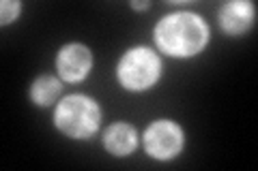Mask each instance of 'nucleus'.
<instances>
[{
  "instance_id": "f257e3e1",
  "label": "nucleus",
  "mask_w": 258,
  "mask_h": 171,
  "mask_svg": "<svg viewBox=\"0 0 258 171\" xmlns=\"http://www.w3.org/2000/svg\"><path fill=\"white\" fill-rule=\"evenodd\" d=\"M209 28L194 13L166 15L155 28V41L161 52L174 58H189L207 45Z\"/></svg>"
},
{
  "instance_id": "f03ea898",
  "label": "nucleus",
  "mask_w": 258,
  "mask_h": 171,
  "mask_svg": "<svg viewBox=\"0 0 258 171\" xmlns=\"http://www.w3.org/2000/svg\"><path fill=\"white\" fill-rule=\"evenodd\" d=\"M99 105L84 94H71L58 103L54 111L56 128L74 139H86L99 128Z\"/></svg>"
},
{
  "instance_id": "7ed1b4c3",
  "label": "nucleus",
  "mask_w": 258,
  "mask_h": 171,
  "mask_svg": "<svg viewBox=\"0 0 258 171\" xmlns=\"http://www.w3.org/2000/svg\"><path fill=\"white\" fill-rule=\"evenodd\" d=\"M161 73V62L155 52H151L149 47H136L129 50L118 62L116 75L120 86L127 90H147L159 79Z\"/></svg>"
},
{
  "instance_id": "20e7f679",
  "label": "nucleus",
  "mask_w": 258,
  "mask_h": 171,
  "mask_svg": "<svg viewBox=\"0 0 258 171\" xmlns=\"http://www.w3.org/2000/svg\"><path fill=\"white\" fill-rule=\"evenodd\" d=\"M144 148L157 160L174 158L183 150V131L170 120H157L144 133Z\"/></svg>"
},
{
  "instance_id": "39448f33",
  "label": "nucleus",
  "mask_w": 258,
  "mask_h": 171,
  "mask_svg": "<svg viewBox=\"0 0 258 171\" xmlns=\"http://www.w3.org/2000/svg\"><path fill=\"white\" fill-rule=\"evenodd\" d=\"M93 67V56L88 47L80 43H69L58 52L56 71L64 81H82Z\"/></svg>"
},
{
  "instance_id": "423d86ee",
  "label": "nucleus",
  "mask_w": 258,
  "mask_h": 171,
  "mask_svg": "<svg viewBox=\"0 0 258 171\" xmlns=\"http://www.w3.org/2000/svg\"><path fill=\"white\" fill-rule=\"evenodd\" d=\"M254 22V7L249 3H226L220 9V26L228 35L245 32Z\"/></svg>"
},
{
  "instance_id": "0eeeda50",
  "label": "nucleus",
  "mask_w": 258,
  "mask_h": 171,
  "mask_svg": "<svg viewBox=\"0 0 258 171\" xmlns=\"http://www.w3.org/2000/svg\"><path fill=\"white\" fill-rule=\"evenodd\" d=\"M103 143L110 154H116V156H125V154H132L136 150V143H138V137H136L134 126L125 124V122H116L112 124L106 137H103Z\"/></svg>"
},
{
  "instance_id": "6e6552de",
  "label": "nucleus",
  "mask_w": 258,
  "mask_h": 171,
  "mask_svg": "<svg viewBox=\"0 0 258 171\" xmlns=\"http://www.w3.org/2000/svg\"><path fill=\"white\" fill-rule=\"evenodd\" d=\"M60 81L52 77V75H43L35 79V84L30 86V99L35 101L41 107H47V105L56 103V99L60 96Z\"/></svg>"
},
{
  "instance_id": "1a4fd4ad",
  "label": "nucleus",
  "mask_w": 258,
  "mask_h": 171,
  "mask_svg": "<svg viewBox=\"0 0 258 171\" xmlns=\"http://www.w3.org/2000/svg\"><path fill=\"white\" fill-rule=\"evenodd\" d=\"M3 24H11L15 18H18V13L22 9V5L20 3H15V0H5L3 3Z\"/></svg>"
},
{
  "instance_id": "9d476101",
  "label": "nucleus",
  "mask_w": 258,
  "mask_h": 171,
  "mask_svg": "<svg viewBox=\"0 0 258 171\" xmlns=\"http://www.w3.org/2000/svg\"><path fill=\"white\" fill-rule=\"evenodd\" d=\"M132 7H134V9H149L151 3H149V0H147V3H132Z\"/></svg>"
}]
</instances>
